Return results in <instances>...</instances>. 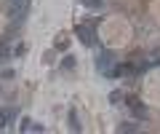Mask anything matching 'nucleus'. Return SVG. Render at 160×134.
Wrapping results in <instances>:
<instances>
[{"instance_id": "7ed1b4c3", "label": "nucleus", "mask_w": 160, "mask_h": 134, "mask_svg": "<svg viewBox=\"0 0 160 134\" xmlns=\"http://www.w3.org/2000/svg\"><path fill=\"white\" fill-rule=\"evenodd\" d=\"M112 54L109 51H104V54H99V59H96V70L99 72H104V75H109V72H112Z\"/></svg>"}, {"instance_id": "39448f33", "label": "nucleus", "mask_w": 160, "mask_h": 134, "mask_svg": "<svg viewBox=\"0 0 160 134\" xmlns=\"http://www.w3.org/2000/svg\"><path fill=\"white\" fill-rule=\"evenodd\" d=\"M128 107H131L136 115H147V110H144L142 105H139V99H128Z\"/></svg>"}, {"instance_id": "f03ea898", "label": "nucleus", "mask_w": 160, "mask_h": 134, "mask_svg": "<svg viewBox=\"0 0 160 134\" xmlns=\"http://www.w3.org/2000/svg\"><path fill=\"white\" fill-rule=\"evenodd\" d=\"M75 35L86 43V46H93V38H96V32H93L91 24H78V27H75Z\"/></svg>"}, {"instance_id": "6e6552de", "label": "nucleus", "mask_w": 160, "mask_h": 134, "mask_svg": "<svg viewBox=\"0 0 160 134\" xmlns=\"http://www.w3.org/2000/svg\"><path fill=\"white\" fill-rule=\"evenodd\" d=\"M120 99H123V91H112L109 94V102H115V105H118Z\"/></svg>"}, {"instance_id": "f257e3e1", "label": "nucleus", "mask_w": 160, "mask_h": 134, "mask_svg": "<svg viewBox=\"0 0 160 134\" xmlns=\"http://www.w3.org/2000/svg\"><path fill=\"white\" fill-rule=\"evenodd\" d=\"M27 8H29V0H8V11H11L13 22H22L27 16Z\"/></svg>"}, {"instance_id": "9d476101", "label": "nucleus", "mask_w": 160, "mask_h": 134, "mask_svg": "<svg viewBox=\"0 0 160 134\" xmlns=\"http://www.w3.org/2000/svg\"><path fill=\"white\" fill-rule=\"evenodd\" d=\"M3 59H8V48L6 46H0V62H3Z\"/></svg>"}, {"instance_id": "423d86ee", "label": "nucleus", "mask_w": 160, "mask_h": 134, "mask_svg": "<svg viewBox=\"0 0 160 134\" xmlns=\"http://www.w3.org/2000/svg\"><path fill=\"white\" fill-rule=\"evenodd\" d=\"M69 129H72V131H80V123H78V113H75V110H69Z\"/></svg>"}, {"instance_id": "0eeeda50", "label": "nucleus", "mask_w": 160, "mask_h": 134, "mask_svg": "<svg viewBox=\"0 0 160 134\" xmlns=\"http://www.w3.org/2000/svg\"><path fill=\"white\" fill-rule=\"evenodd\" d=\"M118 131H139V123H120Z\"/></svg>"}, {"instance_id": "20e7f679", "label": "nucleus", "mask_w": 160, "mask_h": 134, "mask_svg": "<svg viewBox=\"0 0 160 134\" xmlns=\"http://www.w3.org/2000/svg\"><path fill=\"white\" fill-rule=\"evenodd\" d=\"M22 131H43V126H40V123H32V121H27V118H24V121H22Z\"/></svg>"}, {"instance_id": "1a4fd4ad", "label": "nucleus", "mask_w": 160, "mask_h": 134, "mask_svg": "<svg viewBox=\"0 0 160 134\" xmlns=\"http://www.w3.org/2000/svg\"><path fill=\"white\" fill-rule=\"evenodd\" d=\"M83 3H86V6H91V8H99L104 0H83Z\"/></svg>"}]
</instances>
